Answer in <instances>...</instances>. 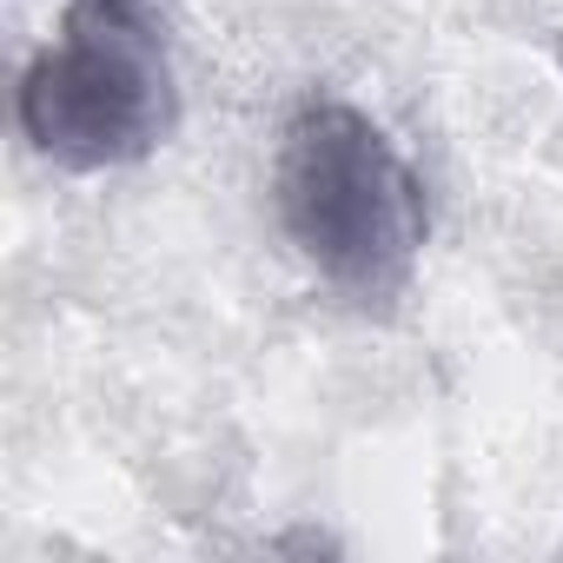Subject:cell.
<instances>
[{"label": "cell", "instance_id": "3", "mask_svg": "<svg viewBox=\"0 0 563 563\" xmlns=\"http://www.w3.org/2000/svg\"><path fill=\"white\" fill-rule=\"evenodd\" d=\"M126 8H133V0H126Z\"/></svg>", "mask_w": 563, "mask_h": 563}, {"label": "cell", "instance_id": "1", "mask_svg": "<svg viewBox=\"0 0 563 563\" xmlns=\"http://www.w3.org/2000/svg\"><path fill=\"white\" fill-rule=\"evenodd\" d=\"M272 206L292 252L358 306L398 299L424 258V186L385 126L345 100L292 113L272 166Z\"/></svg>", "mask_w": 563, "mask_h": 563}, {"label": "cell", "instance_id": "2", "mask_svg": "<svg viewBox=\"0 0 563 563\" xmlns=\"http://www.w3.org/2000/svg\"><path fill=\"white\" fill-rule=\"evenodd\" d=\"M179 120L166 41L126 0H74L60 41L21 80V133L67 173L140 166Z\"/></svg>", "mask_w": 563, "mask_h": 563}]
</instances>
